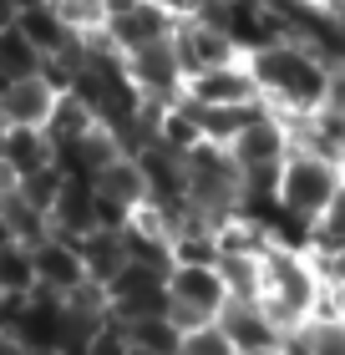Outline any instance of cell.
<instances>
[{
    "label": "cell",
    "instance_id": "7402d4cb",
    "mask_svg": "<svg viewBox=\"0 0 345 355\" xmlns=\"http://www.w3.org/2000/svg\"><path fill=\"white\" fill-rule=\"evenodd\" d=\"M127 345L133 355H178L183 350V330L173 325V315H147V320H133V325H122Z\"/></svg>",
    "mask_w": 345,
    "mask_h": 355
},
{
    "label": "cell",
    "instance_id": "ffe728a7",
    "mask_svg": "<svg viewBox=\"0 0 345 355\" xmlns=\"http://www.w3.org/2000/svg\"><path fill=\"white\" fill-rule=\"evenodd\" d=\"M0 223H6L10 239H21V244H41V239L51 234V218H46V214H41V208L31 203L15 183L0 188Z\"/></svg>",
    "mask_w": 345,
    "mask_h": 355
},
{
    "label": "cell",
    "instance_id": "836d02e7",
    "mask_svg": "<svg viewBox=\"0 0 345 355\" xmlns=\"http://www.w3.org/2000/svg\"><path fill=\"white\" fill-rule=\"evenodd\" d=\"M315 264H320V274H325V284H330V289H345V249L325 254V259H315Z\"/></svg>",
    "mask_w": 345,
    "mask_h": 355
},
{
    "label": "cell",
    "instance_id": "277c9868",
    "mask_svg": "<svg viewBox=\"0 0 345 355\" xmlns=\"http://www.w3.org/2000/svg\"><path fill=\"white\" fill-rule=\"evenodd\" d=\"M224 304H228V284H224L219 264H173L168 269V315L178 330L219 320Z\"/></svg>",
    "mask_w": 345,
    "mask_h": 355
},
{
    "label": "cell",
    "instance_id": "e0dca14e",
    "mask_svg": "<svg viewBox=\"0 0 345 355\" xmlns=\"http://www.w3.org/2000/svg\"><path fill=\"white\" fill-rule=\"evenodd\" d=\"M158 142L173 148V153H193L203 142V117H199L193 96H178V102L158 107Z\"/></svg>",
    "mask_w": 345,
    "mask_h": 355
},
{
    "label": "cell",
    "instance_id": "cb8c5ba5",
    "mask_svg": "<svg viewBox=\"0 0 345 355\" xmlns=\"http://www.w3.org/2000/svg\"><path fill=\"white\" fill-rule=\"evenodd\" d=\"M0 295H36V254L21 239L0 244Z\"/></svg>",
    "mask_w": 345,
    "mask_h": 355
},
{
    "label": "cell",
    "instance_id": "83f0119b",
    "mask_svg": "<svg viewBox=\"0 0 345 355\" xmlns=\"http://www.w3.org/2000/svg\"><path fill=\"white\" fill-rule=\"evenodd\" d=\"M310 355H345V315L330 310V315H315L310 325L294 335Z\"/></svg>",
    "mask_w": 345,
    "mask_h": 355
},
{
    "label": "cell",
    "instance_id": "30bf717a",
    "mask_svg": "<svg viewBox=\"0 0 345 355\" xmlns=\"http://www.w3.org/2000/svg\"><path fill=\"white\" fill-rule=\"evenodd\" d=\"M173 26H178V15L173 10H162L158 0H137L133 10H122V15H107V41L117 46V51H142V46H153V41H168L173 36Z\"/></svg>",
    "mask_w": 345,
    "mask_h": 355
},
{
    "label": "cell",
    "instance_id": "8fae6325",
    "mask_svg": "<svg viewBox=\"0 0 345 355\" xmlns=\"http://www.w3.org/2000/svg\"><path fill=\"white\" fill-rule=\"evenodd\" d=\"M219 325H224V335H228V345H234V355H244V350H279V345H289V335L269 320V310H264L259 300H249V304L228 300V304H224V315H219Z\"/></svg>",
    "mask_w": 345,
    "mask_h": 355
},
{
    "label": "cell",
    "instance_id": "5b68a950",
    "mask_svg": "<svg viewBox=\"0 0 345 355\" xmlns=\"http://www.w3.org/2000/svg\"><path fill=\"white\" fill-rule=\"evenodd\" d=\"M127 76H133V87L142 92L147 107H168L183 96V67H178V51H173V36L168 41H153L142 46V51H127Z\"/></svg>",
    "mask_w": 345,
    "mask_h": 355
},
{
    "label": "cell",
    "instance_id": "74e56055",
    "mask_svg": "<svg viewBox=\"0 0 345 355\" xmlns=\"http://www.w3.org/2000/svg\"><path fill=\"white\" fill-rule=\"evenodd\" d=\"M36 6H51V0H15V15H21V10H36Z\"/></svg>",
    "mask_w": 345,
    "mask_h": 355
},
{
    "label": "cell",
    "instance_id": "7c38bea8",
    "mask_svg": "<svg viewBox=\"0 0 345 355\" xmlns=\"http://www.w3.org/2000/svg\"><path fill=\"white\" fill-rule=\"evenodd\" d=\"M56 87L46 82V76H21V82H10L6 92H0V127H46V117H51L56 107Z\"/></svg>",
    "mask_w": 345,
    "mask_h": 355
},
{
    "label": "cell",
    "instance_id": "4dcf8cb0",
    "mask_svg": "<svg viewBox=\"0 0 345 355\" xmlns=\"http://www.w3.org/2000/svg\"><path fill=\"white\" fill-rule=\"evenodd\" d=\"M183 355H234V345H228L219 320H208V325L183 330Z\"/></svg>",
    "mask_w": 345,
    "mask_h": 355
},
{
    "label": "cell",
    "instance_id": "1f68e13d",
    "mask_svg": "<svg viewBox=\"0 0 345 355\" xmlns=\"http://www.w3.org/2000/svg\"><path fill=\"white\" fill-rule=\"evenodd\" d=\"M51 6L67 15V21L87 36V31H102L107 26V0H51Z\"/></svg>",
    "mask_w": 345,
    "mask_h": 355
},
{
    "label": "cell",
    "instance_id": "f35d334b",
    "mask_svg": "<svg viewBox=\"0 0 345 355\" xmlns=\"http://www.w3.org/2000/svg\"><path fill=\"white\" fill-rule=\"evenodd\" d=\"M285 355H310V350H305L300 340H289V345H285Z\"/></svg>",
    "mask_w": 345,
    "mask_h": 355
},
{
    "label": "cell",
    "instance_id": "52a82bcc",
    "mask_svg": "<svg viewBox=\"0 0 345 355\" xmlns=\"http://www.w3.org/2000/svg\"><path fill=\"white\" fill-rule=\"evenodd\" d=\"M183 96H193L199 107H244V102H259V82L249 71V56L224 61V67H208V71H193L183 82Z\"/></svg>",
    "mask_w": 345,
    "mask_h": 355
},
{
    "label": "cell",
    "instance_id": "603a6c76",
    "mask_svg": "<svg viewBox=\"0 0 345 355\" xmlns=\"http://www.w3.org/2000/svg\"><path fill=\"white\" fill-rule=\"evenodd\" d=\"M264 112H269L264 96H259V102H244V107H199V117H203V142L228 148V142H234L254 117H264Z\"/></svg>",
    "mask_w": 345,
    "mask_h": 355
},
{
    "label": "cell",
    "instance_id": "7a4b0ae2",
    "mask_svg": "<svg viewBox=\"0 0 345 355\" xmlns=\"http://www.w3.org/2000/svg\"><path fill=\"white\" fill-rule=\"evenodd\" d=\"M325 289L330 284H325V274L310 254H289V249H274V244L264 249V259H259V304L269 310V320L289 340L315 320Z\"/></svg>",
    "mask_w": 345,
    "mask_h": 355
},
{
    "label": "cell",
    "instance_id": "8992f818",
    "mask_svg": "<svg viewBox=\"0 0 345 355\" xmlns=\"http://www.w3.org/2000/svg\"><path fill=\"white\" fill-rule=\"evenodd\" d=\"M289 148H294L289 117H279L274 107L264 112V117H254L234 142H228V153H234L239 173H279V163L289 157Z\"/></svg>",
    "mask_w": 345,
    "mask_h": 355
},
{
    "label": "cell",
    "instance_id": "ab89813d",
    "mask_svg": "<svg viewBox=\"0 0 345 355\" xmlns=\"http://www.w3.org/2000/svg\"><path fill=\"white\" fill-rule=\"evenodd\" d=\"M244 355H285V345H279V350H244Z\"/></svg>",
    "mask_w": 345,
    "mask_h": 355
},
{
    "label": "cell",
    "instance_id": "ac0fdd59",
    "mask_svg": "<svg viewBox=\"0 0 345 355\" xmlns=\"http://www.w3.org/2000/svg\"><path fill=\"white\" fill-rule=\"evenodd\" d=\"M96 193H102V198H112L117 208H127V214H137V208L147 203V173H142V163L122 153L112 168L96 173Z\"/></svg>",
    "mask_w": 345,
    "mask_h": 355
},
{
    "label": "cell",
    "instance_id": "ba28073f",
    "mask_svg": "<svg viewBox=\"0 0 345 355\" xmlns=\"http://www.w3.org/2000/svg\"><path fill=\"white\" fill-rule=\"evenodd\" d=\"M173 51H178L183 76L208 71V67H224V61H239V46L228 41L213 21H199V15H178V26H173Z\"/></svg>",
    "mask_w": 345,
    "mask_h": 355
},
{
    "label": "cell",
    "instance_id": "6da1fadb",
    "mask_svg": "<svg viewBox=\"0 0 345 355\" xmlns=\"http://www.w3.org/2000/svg\"><path fill=\"white\" fill-rule=\"evenodd\" d=\"M249 71L259 82V96L279 112V117H310V112L330 107V82L335 71L300 41H274L264 51L249 56Z\"/></svg>",
    "mask_w": 345,
    "mask_h": 355
},
{
    "label": "cell",
    "instance_id": "d6986e66",
    "mask_svg": "<svg viewBox=\"0 0 345 355\" xmlns=\"http://www.w3.org/2000/svg\"><path fill=\"white\" fill-rule=\"evenodd\" d=\"M76 249H81V264H87V279H96V284H112V274L127 264L122 229H92L76 239Z\"/></svg>",
    "mask_w": 345,
    "mask_h": 355
},
{
    "label": "cell",
    "instance_id": "9c48e42d",
    "mask_svg": "<svg viewBox=\"0 0 345 355\" xmlns=\"http://www.w3.org/2000/svg\"><path fill=\"white\" fill-rule=\"evenodd\" d=\"M36 254V289L46 295H76L81 284H87V264H81V249L76 239H61V234H46L41 244H31Z\"/></svg>",
    "mask_w": 345,
    "mask_h": 355
},
{
    "label": "cell",
    "instance_id": "9a60e30c",
    "mask_svg": "<svg viewBox=\"0 0 345 355\" xmlns=\"http://www.w3.org/2000/svg\"><path fill=\"white\" fill-rule=\"evenodd\" d=\"M46 163H56V148L41 127H6V137H0V173H6V183H15V178L36 173Z\"/></svg>",
    "mask_w": 345,
    "mask_h": 355
},
{
    "label": "cell",
    "instance_id": "60d3db41",
    "mask_svg": "<svg viewBox=\"0 0 345 355\" xmlns=\"http://www.w3.org/2000/svg\"><path fill=\"white\" fill-rule=\"evenodd\" d=\"M31 355H71V350H61V345H56V350H31Z\"/></svg>",
    "mask_w": 345,
    "mask_h": 355
},
{
    "label": "cell",
    "instance_id": "d6a6232c",
    "mask_svg": "<svg viewBox=\"0 0 345 355\" xmlns=\"http://www.w3.org/2000/svg\"><path fill=\"white\" fill-rule=\"evenodd\" d=\"M87 355H133V345H127L122 325H102V330H96V340L87 345Z\"/></svg>",
    "mask_w": 345,
    "mask_h": 355
},
{
    "label": "cell",
    "instance_id": "44dd1931",
    "mask_svg": "<svg viewBox=\"0 0 345 355\" xmlns=\"http://www.w3.org/2000/svg\"><path fill=\"white\" fill-rule=\"evenodd\" d=\"M92 127H102L96 122V112L81 102L76 92H61L56 96V107H51V117H46V127L41 132L51 137V148H67V142H76V137H87Z\"/></svg>",
    "mask_w": 345,
    "mask_h": 355
},
{
    "label": "cell",
    "instance_id": "2e32d148",
    "mask_svg": "<svg viewBox=\"0 0 345 355\" xmlns=\"http://www.w3.org/2000/svg\"><path fill=\"white\" fill-rule=\"evenodd\" d=\"M15 26H21V36L36 46L41 56H61V51H71V46L81 41V31L61 15L56 6H36V10H21L15 15Z\"/></svg>",
    "mask_w": 345,
    "mask_h": 355
},
{
    "label": "cell",
    "instance_id": "7bdbcfd3",
    "mask_svg": "<svg viewBox=\"0 0 345 355\" xmlns=\"http://www.w3.org/2000/svg\"><path fill=\"white\" fill-rule=\"evenodd\" d=\"M0 188H6V183H0Z\"/></svg>",
    "mask_w": 345,
    "mask_h": 355
},
{
    "label": "cell",
    "instance_id": "d4e9b609",
    "mask_svg": "<svg viewBox=\"0 0 345 355\" xmlns=\"http://www.w3.org/2000/svg\"><path fill=\"white\" fill-rule=\"evenodd\" d=\"M41 61H46V56L21 36V26H0V71H6L10 82H21V76H36Z\"/></svg>",
    "mask_w": 345,
    "mask_h": 355
},
{
    "label": "cell",
    "instance_id": "4fadbf2b",
    "mask_svg": "<svg viewBox=\"0 0 345 355\" xmlns=\"http://www.w3.org/2000/svg\"><path fill=\"white\" fill-rule=\"evenodd\" d=\"M61 330H67V300L36 289V295L26 300V310H21V320H15L10 335L26 350H56L61 345Z\"/></svg>",
    "mask_w": 345,
    "mask_h": 355
},
{
    "label": "cell",
    "instance_id": "d590c367",
    "mask_svg": "<svg viewBox=\"0 0 345 355\" xmlns=\"http://www.w3.org/2000/svg\"><path fill=\"white\" fill-rule=\"evenodd\" d=\"M162 10H173V15H193V0H158Z\"/></svg>",
    "mask_w": 345,
    "mask_h": 355
},
{
    "label": "cell",
    "instance_id": "e575fe53",
    "mask_svg": "<svg viewBox=\"0 0 345 355\" xmlns=\"http://www.w3.org/2000/svg\"><path fill=\"white\" fill-rule=\"evenodd\" d=\"M0 355H31V350H26L21 340H15L10 330H0Z\"/></svg>",
    "mask_w": 345,
    "mask_h": 355
},
{
    "label": "cell",
    "instance_id": "3957f363",
    "mask_svg": "<svg viewBox=\"0 0 345 355\" xmlns=\"http://www.w3.org/2000/svg\"><path fill=\"white\" fill-rule=\"evenodd\" d=\"M340 178H345L340 163H330V157H320V153H310V148L294 142L289 157L279 163V203H285L289 214L315 223L320 208L330 203V193L340 188Z\"/></svg>",
    "mask_w": 345,
    "mask_h": 355
},
{
    "label": "cell",
    "instance_id": "f546056e",
    "mask_svg": "<svg viewBox=\"0 0 345 355\" xmlns=\"http://www.w3.org/2000/svg\"><path fill=\"white\" fill-rule=\"evenodd\" d=\"M219 274L228 284V300H239V304L259 300V259H219Z\"/></svg>",
    "mask_w": 345,
    "mask_h": 355
},
{
    "label": "cell",
    "instance_id": "8d00e7d4",
    "mask_svg": "<svg viewBox=\"0 0 345 355\" xmlns=\"http://www.w3.org/2000/svg\"><path fill=\"white\" fill-rule=\"evenodd\" d=\"M0 26H15V0H0Z\"/></svg>",
    "mask_w": 345,
    "mask_h": 355
},
{
    "label": "cell",
    "instance_id": "484cf974",
    "mask_svg": "<svg viewBox=\"0 0 345 355\" xmlns=\"http://www.w3.org/2000/svg\"><path fill=\"white\" fill-rule=\"evenodd\" d=\"M345 249V178H340V188L330 193V203L320 208V218H315V249H310V259H325V254H335Z\"/></svg>",
    "mask_w": 345,
    "mask_h": 355
},
{
    "label": "cell",
    "instance_id": "5bb4252c",
    "mask_svg": "<svg viewBox=\"0 0 345 355\" xmlns=\"http://www.w3.org/2000/svg\"><path fill=\"white\" fill-rule=\"evenodd\" d=\"M96 229V183L92 178H67L51 203V234L61 239H81Z\"/></svg>",
    "mask_w": 345,
    "mask_h": 355
},
{
    "label": "cell",
    "instance_id": "b9f144b4",
    "mask_svg": "<svg viewBox=\"0 0 345 355\" xmlns=\"http://www.w3.org/2000/svg\"><path fill=\"white\" fill-rule=\"evenodd\" d=\"M178 355H183V350H178Z\"/></svg>",
    "mask_w": 345,
    "mask_h": 355
},
{
    "label": "cell",
    "instance_id": "f1b7e54d",
    "mask_svg": "<svg viewBox=\"0 0 345 355\" xmlns=\"http://www.w3.org/2000/svg\"><path fill=\"white\" fill-rule=\"evenodd\" d=\"M61 183H67V173H61L56 163H46V168H36V173H26V178H15V188H21V193L41 208L46 218H51V203H56Z\"/></svg>",
    "mask_w": 345,
    "mask_h": 355
},
{
    "label": "cell",
    "instance_id": "4316f807",
    "mask_svg": "<svg viewBox=\"0 0 345 355\" xmlns=\"http://www.w3.org/2000/svg\"><path fill=\"white\" fill-rule=\"evenodd\" d=\"M173 264H219V234L208 223H183L173 234Z\"/></svg>",
    "mask_w": 345,
    "mask_h": 355
}]
</instances>
